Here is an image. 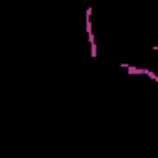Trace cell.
Listing matches in <instances>:
<instances>
[{"mask_svg":"<svg viewBox=\"0 0 158 158\" xmlns=\"http://www.w3.org/2000/svg\"><path fill=\"white\" fill-rule=\"evenodd\" d=\"M94 7L89 5L86 10H84V30H86V42H89V54L96 59L99 57V47H96V37H94Z\"/></svg>","mask_w":158,"mask_h":158,"instance_id":"6da1fadb","label":"cell"},{"mask_svg":"<svg viewBox=\"0 0 158 158\" xmlns=\"http://www.w3.org/2000/svg\"><path fill=\"white\" fill-rule=\"evenodd\" d=\"M118 69H123L126 74L131 77H146L151 81H158V74L153 69H146V67H136V64H128V62H118Z\"/></svg>","mask_w":158,"mask_h":158,"instance_id":"7a4b0ae2","label":"cell"}]
</instances>
